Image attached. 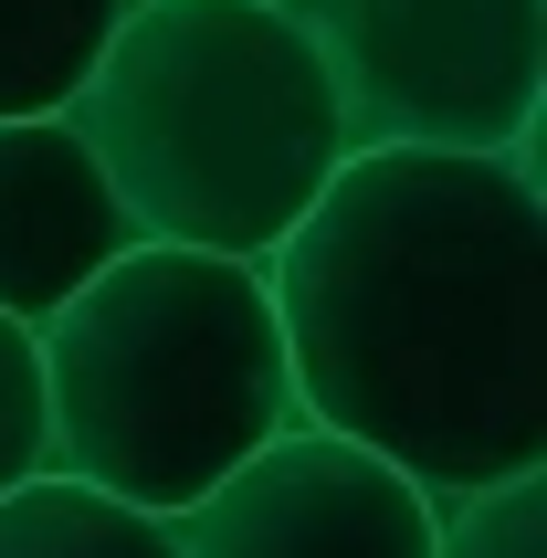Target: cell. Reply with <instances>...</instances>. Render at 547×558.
Wrapping results in <instances>:
<instances>
[{
    "label": "cell",
    "instance_id": "7a4b0ae2",
    "mask_svg": "<svg viewBox=\"0 0 547 558\" xmlns=\"http://www.w3.org/2000/svg\"><path fill=\"white\" fill-rule=\"evenodd\" d=\"M63 117L137 243L221 264H264L348 158L295 0H126Z\"/></svg>",
    "mask_w": 547,
    "mask_h": 558
},
{
    "label": "cell",
    "instance_id": "6da1fadb",
    "mask_svg": "<svg viewBox=\"0 0 547 558\" xmlns=\"http://www.w3.org/2000/svg\"><path fill=\"white\" fill-rule=\"evenodd\" d=\"M295 422L422 496L547 474V190L537 148H348L264 253Z\"/></svg>",
    "mask_w": 547,
    "mask_h": 558
},
{
    "label": "cell",
    "instance_id": "8992f818",
    "mask_svg": "<svg viewBox=\"0 0 547 558\" xmlns=\"http://www.w3.org/2000/svg\"><path fill=\"white\" fill-rule=\"evenodd\" d=\"M137 243L74 117H0V316L42 327Z\"/></svg>",
    "mask_w": 547,
    "mask_h": 558
},
{
    "label": "cell",
    "instance_id": "30bf717a",
    "mask_svg": "<svg viewBox=\"0 0 547 558\" xmlns=\"http://www.w3.org/2000/svg\"><path fill=\"white\" fill-rule=\"evenodd\" d=\"M431 558H547V474L453 496L442 527H431Z\"/></svg>",
    "mask_w": 547,
    "mask_h": 558
},
{
    "label": "cell",
    "instance_id": "5b68a950",
    "mask_svg": "<svg viewBox=\"0 0 547 558\" xmlns=\"http://www.w3.org/2000/svg\"><path fill=\"white\" fill-rule=\"evenodd\" d=\"M431 527L442 496L316 422H284L200 506L169 517L180 558H431Z\"/></svg>",
    "mask_w": 547,
    "mask_h": 558
},
{
    "label": "cell",
    "instance_id": "ba28073f",
    "mask_svg": "<svg viewBox=\"0 0 547 558\" xmlns=\"http://www.w3.org/2000/svg\"><path fill=\"white\" fill-rule=\"evenodd\" d=\"M0 558H180L169 517H137V506L95 496V485H22V496H0Z\"/></svg>",
    "mask_w": 547,
    "mask_h": 558
},
{
    "label": "cell",
    "instance_id": "277c9868",
    "mask_svg": "<svg viewBox=\"0 0 547 558\" xmlns=\"http://www.w3.org/2000/svg\"><path fill=\"white\" fill-rule=\"evenodd\" d=\"M348 148H537L547 0H295Z\"/></svg>",
    "mask_w": 547,
    "mask_h": 558
},
{
    "label": "cell",
    "instance_id": "3957f363",
    "mask_svg": "<svg viewBox=\"0 0 547 558\" xmlns=\"http://www.w3.org/2000/svg\"><path fill=\"white\" fill-rule=\"evenodd\" d=\"M32 338H42L53 474L137 506V517L200 506L243 453H264L295 422L264 264L126 243Z\"/></svg>",
    "mask_w": 547,
    "mask_h": 558
},
{
    "label": "cell",
    "instance_id": "52a82bcc",
    "mask_svg": "<svg viewBox=\"0 0 547 558\" xmlns=\"http://www.w3.org/2000/svg\"><path fill=\"white\" fill-rule=\"evenodd\" d=\"M126 0H0V117H63Z\"/></svg>",
    "mask_w": 547,
    "mask_h": 558
},
{
    "label": "cell",
    "instance_id": "9c48e42d",
    "mask_svg": "<svg viewBox=\"0 0 547 558\" xmlns=\"http://www.w3.org/2000/svg\"><path fill=\"white\" fill-rule=\"evenodd\" d=\"M53 474V411H42V338L0 316V496Z\"/></svg>",
    "mask_w": 547,
    "mask_h": 558
}]
</instances>
